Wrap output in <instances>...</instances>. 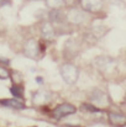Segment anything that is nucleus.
Segmentation results:
<instances>
[{
	"label": "nucleus",
	"instance_id": "f257e3e1",
	"mask_svg": "<svg viewBox=\"0 0 126 127\" xmlns=\"http://www.w3.org/2000/svg\"><path fill=\"white\" fill-rule=\"evenodd\" d=\"M59 73L62 79L69 85H73L79 78V69L73 63H64L59 67Z\"/></svg>",
	"mask_w": 126,
	"mask_h": 127
},
{
	"label": "nucleus",
	"instance_id": "f03ea898",
	"mask_svg": "<svg viewBox=\"0 0 126 127\" xmlns=\"http://www.w3.org/2000/svg\"><path fill=\"white\" fill-rule=\"evenodd\" d=\"M41 53H42L41 44L36 40L30 38L29 41L25 42V44H24V54L26 57L32 58V59H37V58L41 57Z\"/></svg>",
	"mask_w": 126,
	"mask_h": 127
},
{
	"label": "nucleus",
	"instance_id": "7ed1b4c3",
	"mask_svg": "<svg viewBox=\"0 0 126 127\" xmlns=\"http://www.w3.org/2000/svg\"><path fill=\"white\" fill-rule=\"evenodd\" d=\"M91 102L94 106H96L98 109H101V107H106L110 105V99L108 96V94H105L103 90L100 89H94L91 91V94L89 95Z\"/></svg>",
	"mask_w": 126,
	"mask_h": 127
},
{
	"label": "nucleus",
	"instance_id": "20e7f679",
	"mask_svg": "<svg viewBox=\"0 0 126 127\" xmlns=\"http://www.w3.org/2000/svg\"><path fill=\"white\" fill-rule=\"evenodd\" d=\"M81 9L85 12L98 14L104 7V0H78Z\"/></svg>",
	"mask_w": 126,
	"mask_h": 127
},
{
	"label": "nucleus",
	"instance_id": "39448f33",
	"mask_svg": "<svg viewBox=\"0 0 126 127\" xmlns=\"http://www.w3.org/2000/svg\"><path fill=\"white\" fill-rule=\"evenodd\" d=\"M77 112V109L74 105L72 104H68V102H64V104H61L58 105L54 110H53V117L56 120H61L63 117H67L69 115H74Z\"/></svg>",
	"mask_w": 126,
	"mask_h": 127
},
{
	"label": "nucleus",
	"instance_id": "423d86ee",
	"mask_svg": "<svg viewBox=\"0 0 126 127\" xmlns=\"http://www.w3.org/2000/svg\"><path fill=\"white\" fill-rule=\"evenodd\" d=\"M66 19L68 20L69 24L72 25H81L85 20V15L82 9H77V7H71L68 10V12L66 14Z\"/></svg>",
	"mask_w": 126,
	"mask_h": 127
},
{
	"label": "nucleus",
	"instance_id": "0eeeda50",
	"mask_svg": "<svg viewBox=\"0 0 126 127\" xmlns=\"http://www.w3.org/2000/svg\"><path fill=\"white\" fill-rule=\"evenodd\" d=\"M41 35L42 38L46 41H53V38L56 37V31L54 27L52 25L51 21H44L41 25Z\"/></svg>",
	"mask_w": 126,
	"mask_h": 127
},
{
	"label": "nucleus",
	"instance_id": "6e6552de",
	"mask_svg": "<svg viewBox=\"0 0 126 127\" xmlns=\"http://www.w3.org/2000/svg\"><path fill=\"white\" fill-rule=\"evenodd\" d=\"M109 121L111 125L118 127L125 126L126 125V115L121 112H110L109 114Z\"/></svg>",
	"mask_w": 126,
	"mask_h": 127
},
{
	"label": "nucleus",
	"instance_id": "1a4fd4ad",
	"mask_svg": "<svg viewBox=\"0 0 126 127\" xmlns=\"http://www.w3.org/2000/svg\"><path fill=\"white\" fill-rule=\"evenodd\" d=\"M113 59L111 58H109V57H105V56H100V57H98V58H95V61H94V65L99 69V70H106L111 64H113Z\"/></svg>",
	"mask_w": 126,
	"mask_h": 127
},
{
	"label": "nucleus",
	"instance_id": "9d476101",
	"mask_svg": "<svg viewBox=\"0 0 126 127\" xmlns=\"http://www.w3.org/2000/svg\"><path fill=\"white\" fill-rule=\"evenodd\" d=\"M51 100V94L47 91H36L32 95V101L37 105H43L47 104Z\"/></svg>",
	"mask_w": 126,
	"mask_h": 127
},
{
	"label": "nucleus",
	"instance_id": "9b49d317",
	"mask_svg": "<svg viewBox=\"0 0 126 127\" xmlns=\"http://www.w3.org/2000/svg\"><path fill=\"white\" fill-rule=\"evenodd\" d=\"M0 104L4 105V106L11 107V109H16V110H22V109H25V105H24L21 101L15 100V99H5V100H0Z\"/></svg>",
	"mask_w": 126,
	"mask_h": 127
},
{
	"label": "nucleus",
	"instance_id": "f8f14e48",
	"mask_svg": "<svg viewBox=\"0 0 126 127\" xmlns=\"http://www.w3.org/2000/svg\"><path fill=\"white\" fill-rule=\"evenodd\" d=\"M46 6L49 7L51 10H61L67 5L66 0H44Z\"/></svg>",
	"mask_w": 126,
	"mask_h": 127
},
{
	"label": "nucleus",
	"instance_id": "ddd939ff",
	"mask_svg": "<svg viewBox=\"0 0 126 127\" xmlns=\"http://www.w3.org/2000/svg\"><path fill=\"white\" fill-rule=\"evenodd\" d=\"M48 17H49L51 22H62V21L66 19L64 14H63L61 10H51Z\"/></svg>",
	"mask_w": 126,
	"mask_h": 127
},
{
	"label": "nucleus",
	"instance_id": "4468645a",
	"mask_svg": "<svg viewBox=\"0 0 126 127\" xmlns=\"http://www.w3.org/2000/svg\"><path fill=\"white\" fill-rule=\"evenodd\" d=\"M10 91H11V94H12L15 97H17V99H21V97L24 96V89H22V86H20V85H14V86H11V88H10Z\"/></svg>",
	"mask_w": 126,
	"mask_h": 127
},
{
	"label": "nucleus",
	"instance_id": "2eb2a0df",
	"mask_svg": "<svg viewBox=\"0 0 126 127\" xmlns=\"http://www.w3.org/2000/svg\"><path fill=\"white\" fill-rule=\"evenodd\" d=\"M82 109L89 111V112H99V111H100V109H98V107L94 106L93 104H84V105H82Z\"/></svg>",
	"mask_w": 126,
	"mask_h": 127
},
{
	"label": "nucleus",
	"instance_id": "dca6fc26",
	"mask_svg": "<svg viewBox=\"0 0 126 127\" xmlns=\"http://www.w3.org/2000/svg\"><path fill=\"white\" fill-rule=\"evenodd\" d=\"M9 77H10L9 70H7L4 65H1V64H0V79H7Z\"/></svg>",
	"mask_w": 126,
	"mask_h": 127
},
{
	"label": "nucleus",
	"instance_id": "f3484780",
	"mask_svg": "<svg viewBox=\"0 0 126 127\" xmlns=\"http://www.w3.org/2000/svg\"><path fill=\"white\" fill-rule=\"evenodd\" d=\"M36 80H37V82H39V83H42V82H43V80H42V78H37V79H36Z\"/></svg>",
	"mask_w": 126,
	"mask_h": 127
},
{
	"label": "nucleus",
	"instance_id": "a211bd4d",
	"mask_svg": "<svg viewBox=\"0 0 126 127\" xmlns=\"http://www.w3.org/2000/svg\"><path fill=\"white\" fill-rule=\"evenodd\" d=\"M27 1H41V0H27Z\"/></svg>",
	"mask_w": 126,
	"mask_h": 127
},
{
	"label": "nucleus",
	"instance_id": "6ab92c4d",
	"mask_svg": "<svg viewBox=\"0 0 126 127\" xmlns=\"http://www.w3.org/2000/svg\"><path fill=\"white\" fill-rule=\"evenodd\" d=\"M67 127H77V126H71V125H68V126Z\"/></svg>",
	"mask_w": 126,
	"mask_h": 127
}]
</instances>
